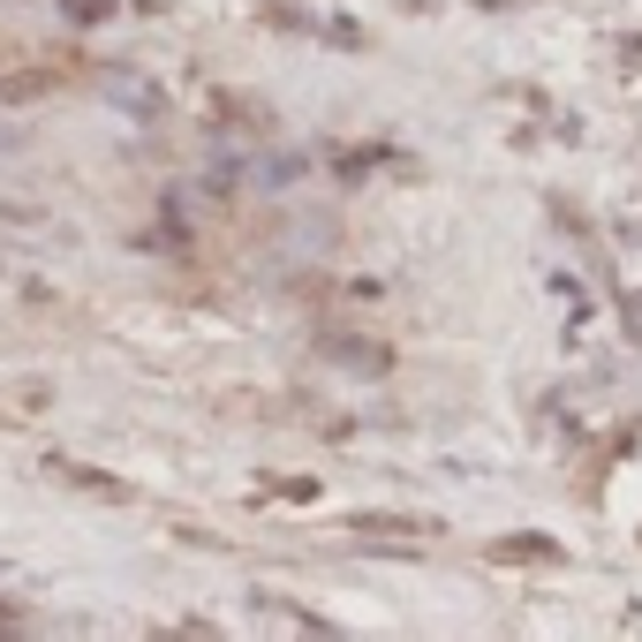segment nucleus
I'll return each instance as SVG.
<instances>
[{"label": "nucleus", "mask_w": 642, "mask_h": 642, "mask_svg": "<svg viewBox=\"0 0 642 642\" xmlns=\"http://www.w3.org/2000/svg\"><path fill=\"white\" fill-rule=\"evenodd\" d=\"M325 355H332L340 370H363V378H386V370H393V348H386V340H325Z\"/></svg>", "instance_id": "nucleus-1"}, {"label": "nucleus", "mask_w": 642, "mask_h": 642, "mask_svg": "<svg viewBox=\"0 0 642 642\" xmlns=\"http://www.w3.org/2000/svg\"><path fill=\"white\" fill-rule=\"evenodd\" d=\"M355 529H363V537H416L424 521H408V514H363Z\"/></svg>", "instance_id": "nucleus-4"}, {"label": "nucleus", "mask_w": 642, "mask_h": 642, "mask_svg": "<svg viewBox=\"0 0 642 642\" xmlns=\"http://www.w3.org/2000/svg\"><path fill=\"white\" fill-rule=\"evenodd\" d=\"M68 483H84V491H99V499H129V483H114V477H99V469H61Z\"/></svg>", "instance_id": "nucleus-5"}, {"label": "nucleus", "mask_w": 642, "mask_h": 642, "mask_svg": "<svg viewBox=\"0 0 642 642\" xmlns=\"http://www.w3.org/2000/svg\"><path fill=\"white\" fill-rule=\"evenodd\" d=\"M491 559H559V544L552 537H506V544H491Z\"/></svg>", "instance_id": "nucleus-3"}, {"label": "nucleus", "mask_w": 642, "mask_h": 642, "mask_svg": "<svg viewBox=\"0 0 642 642\" xmlns=\"http://www.w3.org/2000/svg\"><path fill=\"white\" fill-rule=\"evenodd\" d=\"M53 84H61V68H23V76H8V84H0V99H8V106H23V99H38V91H53Z\"/></svg>", "instance_id": "nucleus-2"}]
</instances>
